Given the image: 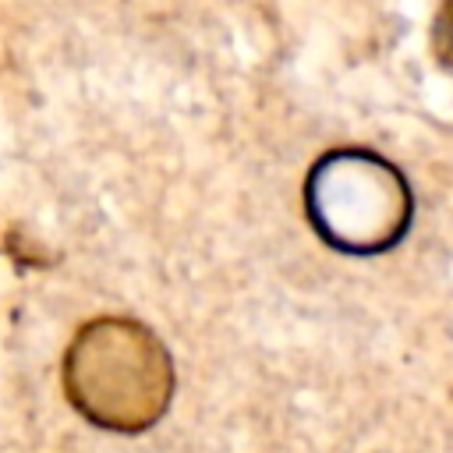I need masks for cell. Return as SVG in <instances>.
Masks as SVG:
<instances>
[{"label": "cell", "instance_id": "obj_1", "mask_svg": "<svg viewBox=\"0 0 453 453\" xmlns=\"http://www.w3.org/2000/svg\"><path fill=\"white\" fill-rule=\"evenodd\" d=\"M71 407L110 432L152 428L173 396V361L163 340L124 315L85 322L64 354Z\"/></svg>", "mask_w": 453, "mask_h": 453}, {"label": "cell", "instance_id": "obj_2", "mask_svg": "<svg viewBox=\"0 0 453 453\" xmlns=\"http://www.w3.org/2000/svg\"><path fill=\"white\" fill-rule=\"evenodd\" d=\"M304 209L329 248L343 255H379L407 234L414 195L389 159L347 145L315 159L304 180Z\"/></svg>", "mask_w": 453, "mask_h": 453}, {"label": "cell", "instance_id": "obj_3", "mask_svg": "<svg viewBox=\"0 0 453 453\" xmlns=\"http://www.w3.org/2000/svg\"><path fill=\"white\" fill-rule=\"evenodd\" d=\"M432 50H435L439 64L453 71V0L442 4L432 21Z\"/></svg>", "mask_w": 453, "mask_h": 453}]
</instances>
